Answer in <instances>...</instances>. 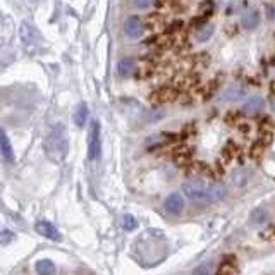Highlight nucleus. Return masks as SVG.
<instances>
[{
    "label": "nucleus",
    "instance_id": "nucleus-1",
    "mask_svg": "<svg viewBox=\"0 0 275 275\" xmlns=\"http://www.w3.org/2000/svg\"><path fill=\"white\" fill-rule=\"evenodd\" d=\"M183 193L194 203H215L224 200L225 189L220 183H205L201 179H191L183 184Z\"/></svg>",
    "mask_w": 275,
    "mask_h": 275
},
{
    "label": "nucleus",
    "instance_id": "nucleus-2",
    "mask_svg": "<svg viewBox=\"0 0 275 275\" xmlns=\"http://www.w3.org/2000/svg\"><path fill=\"white\" fill-rule=\"evenodd\" d=\"M69 152V138H67V129L64 124H55L50 129V133L47 134L45 139V153L52 162H64V158L67 156Z\"/></svg>",
    "mask_w": 275,
    "mask_h": 275
},
{
    "label": "nucleus",
    "instance_id": "nucleus-3",
    "mask_svg": "<svg viewBox=\"0 0 275 275\" xmlns=\"http://www.w3.org/2000/svg\"><path fill=\"white\" fill-rule=\"evenodd\" d=\"M102 155V133H100V122L93 121L92 129L88 136V158L98 160Z\"/></svg>",
    "mask_w": 275,
    "mask_h": 275
},
{
    "label": "nucleus",
    "instance_id": "nucleus-4",
    "mask_svg": "<svg viewBox=\"0 0 275 275\" xmlns=\"http://www.w3.org/2000/svg\"><path fill=\"white\" fill-rule=\"evenodd\" d=\"M124 33L129 38H133V40L141 38L143 33H145V24H143V21L138 16H131L124 23Z\"/></svg>",
    "mask_w": 275,
    "mask_h": 275
},
{
    "label": "nucleus",
    "instance_id": "nucleus-5",
    "mask_svg": "<svg viewBox=\"0 0 275 275\" xmlns=\"http://www.w3.org/2000/svg\"><path fill=\"white\" fill-rule=\"evenodd\" d=\"M34 229H36L38 234L43 236V238L52 239V241H61V232H59V229L55 227L52 222H47V220L36 222V224H34Z\"/></svg>",
    "mask_w": 275,
    "mask_h": 275
},
{
    "label": "nucleus",
    "instance_id": "nucleus-6",
    "mask_svg": "<svg viewBox=\"0 0 275 275\" xmlns=\"http://www.w3.org/2000/svg\"><path fill=\"white\" fill-rule=\"evenodd\" d=\"M177 98V90L170 88V86H163V88L156 90L152 95V100L155 103H167V102H174Z\"/></svg>",
    "mask_w": 275,
    "mask_h": 275
},
{
    "label": "nucleus",
    "instance_id": "nucleus-7",
    "mask_svg": "<svg viewBox=\"0 0 275 275\" xmlns=\"http://www.w3.org/2000/svg\"><path fill=\"white\" fill-rule=\"evenodd\" d=\"M165 210H169L170 214H181L184 210V198L177 193H172L167 196L165 200Z\"/></svg>",
    "mask_w": 275,
    "mask_h": 275
},
{
    "label": "nucleus",
    "instance_id": "nucleus-8",
    "mask_svg": "<svg viewBox=\"0 0 275 275\" xmlns=\"http://www.w3.org/2000/svg\"><path fill=\"white\" fill-rule=\"evenodd\" d=\"M0 153H2V156L7 160V162H12L14 160L12 145H10V139L5 134V131L3 129H0Z\"/></svg>",
    "mask_w": 275,
    "mask_h": 275
},
{
    "label": "nucleus",
    "instance_id": "nucleus-9",
    "mask_svg": "<svg viewBox=\"0 0 275 275\" xmlns=\"http://www.w3.org/2000/svg\"><path fill=\"white\" fill-rule=\"evenodd\" d=\"M244 96V88L239 85H232L222 93V102H238Z\"/></svg>",
    "mask_w": 275,
    "mask_h": 275
},
{
    "label": "nucleus",
    "instance_id": "nucleus-10",
    "mask_svg": "<svg viewBox=\"0 0 275 275\" xmlns=\"http://www.w3.org/2000/svg\"><path fill=\"white\" fill-rule=\"evenodd\" d=\"M134 61L131 57H124L119 61V64H117V72H119V76H122V78H127V76H131L134 72Z\"/></svg>",
    "mask_w": 275,
    "mask_h": 275
},
{
    "label": "nucleus",
    "instance_id": "nucleus-11",
    "mask_svg": "<svg viewBox=\"0 0 275 275\" xmlns=\"http://www.w3.org/2000/svg\"><path fill=\"white\" fill-rule=\"evenodd\" d=\"M19 33H21V40L24 41V43H34L36 41V31H34V28L31 26L30 23H23L21 24V30H19Z\"/></svg>",
    "mask_w": 275,
    "mask_h": 275
},
{
    "label": "nucleus",
    "instance_id": "nucleus-12",
    "mask_svg": "<svg viewBox=\"0 0 275 275\" xmlns=\"http://www.w3.org/2000/svg\"><path fill=\"white\" fill-rule=\"evenodd\" d=\"M263 107H265V102H263L262 96H251V98L244 103V112L246 114H258Z\"/></svg>",
    "mask_w": 275,
    "mask_h": 275
},
{
    "label": "nucleus",
    "instance_id": "nucleus-13",
    "mask_svg": "<svg viewBox=\"0 0 275 275\" xmlns=\"http://www.w3.org/2000/svg\"><path fill=\"white\" fill-rule=\"evenodd\" d=\"M258 21H260L258 12H256V10H249V12L243 14L241 24H243V28H246V30H253V28L258 26Z\"/></svg>",
    "mask_w": 275,
    "mask_h": 275
},
{
    "label": "nucleus",
    "instance_id": "nucleus-14",
    "mask_svg": "<svg viewBox=\"0 0 275 275\" xmlns=\"http://www.w3.org/2000/svg\"><path fill=\"white\" fill-rule=\"evenodd\" d=\"M34 270H36L38 275H54L55 265L50 260H40V262H36V265H34Z\"/></svg>",
    "mask_w": 275,
    "mask_h": 275
},
{
    "label": "nucleus",
    "instance_id": "nucleus-15",
    "mask_svg": "<svg viewBox=\"0 0 275 275\" xmlns=\"http://www.w3.org/2000/svg\"><path fill=\"white\" fill-rule=\"evenodd\" d=\"M174 160H176L177 165H187L191 162V152L186 146H181L174 152Z\"/></svg>",
    "mask_w": 275,
    "mask_h": 275
},
{
    "label": "nucleus",
    "instance_id": "nucleus-16",
    "mask_svg": "<svg viewBox=\"0 0 275 275\" xmlns=\"http://www.w3.org/2000/svg\"><path fill=\"white\" fill-rule=\"evenodd\" d=\"M86 119H88V107L86 103H79L74 112V122L78 124V127H83L86 124Z\"/></svg>",
    "mask_w": 275,
    "mask_h": 275
},
{
    "label": "nucleus",
    "instance_id": "nucleus-17",
    "mask_svg": "<svg viewBox=\"0 0 275 275\" xmlns=\"http://www.w3.org/2000/svg\"><path fill=\"white\" fill-rule=\"evenodd\" d=\"M217 275H236V258L234 256L225 258V262L220 265Z\"/></svg>",
    "mask_w": 275,
    "mask_h": 275
},
{
    "label": "nucleus",
    "instance_id": "nucleus-18",
    "mask_svg": "<svg viewBox=\"0 0 275 275\" xmlns=\"http://www.w3.org/2000/svg\"><path fill=\"white\" fill-rule=\"evenodd\" d=\"M249 177H251V172H249L248 169H238L232 174V183H234L236 186H244Z\"/></svg>",
    "mask_w": 275,
    "mask_h": 275
},
{
    "label": "nucleus",
    "instance_id": "nucleus-19",
    "mask_svg": "<svg viewBox=\"0 0 275 275\" xmlns=\"http://www.w3.org/2000/svg\"><path fill=\"white\" fill-rule=\"evenodd\" d=\"M212 34H214V26H210V24H205V26H201L200 30H198L196 40L200 41V43H205V41L210 40Z\"/></svg>",
    "mask_w": 275,
    "mask_h": 275
},
{
    "label": "nucleus",
    "instance_id": "nucleus-20",
    "mask_svg": "<svg viewBox=\"0 0 275 275\" xmlns=\"http://www.w3.org/2000/svg\"><path fill=\"white\" fill-rule=\"evenodd\" d=\"M121 227L124 231H134L138 227V220L133 217V215H122L121 217Z\"/></svg>",
    "mask_w": 275,
    "mask_h": 275
},
{
    "label": "nucleus",
    "instance_id": "nucleus-21",
    "mask_svg": "<svg viewBox=\"0 0 275 275\" xmlns=\"http://www.w3.org/2000/svg\"><path fill=\"white\" fill-rule=\"evenodd\" d=\"M234 155H236V145L232 141H229L227 145H225V148L222 150V158H224L225 163H229L234 158Z\"/></svg>",
    "mask_w": 275,
    "mask_h": 275
},
{
    "label": "nucleus",
    "instance_id": "nucleus-22",
    "mask_svg": "<svg viewBox=\"0 0 275 275\" xmlns=\"http://www.w3.org/2000/svg\"><path fill=\"white\" fill-rule=\"evenodd\" d=\"M191 169H193V172L200 174V176H212L210 167H208L205 162H194L193 165H191Z\"/></svg>",
    "mask_w": 275,
    "mask_h": 275
},
{
    "label": "nucleus",
    "instance_id": "nucleus-23",
    "mask_svg": "<svg viewBox=\"0 0 275 275\" xmlns=\"http://www.w3.org/2000/svg\"><path fill=\"white\" fill-rule=\"evenodd\" d=\"M212 270H214L212 263H205V265L198 267V269L193 272V275H212Z\"/></svg>",
    "mask_w": 275,
    "mask_h": 275
},
{
    "label": "nucleus",
    "instance_id": "nucleus-24",
    "mask_svg": "<svg viewBox=\"0 0 275 275\" xmlns=\"http://www.w3.org/2000/svg\"><path fill=\"white\" fill-rule=\"evenodd\" d=\"M251 220H253V225L260 224V222H265L267 220V214L263 210H256L255 214H253Z\"/></svg>",
    "mask_w": 275,
    "mask_h": 275
},
{
    "label": "nucleus",
    "instance_id": "nucleus-25",
    "mask_svg": "<svg viewBox=\"0 0 275 275\" xmlns=\"http://www.w3.org/2000/svg\"><path fill=\"white\" fill-rule=\"evenodd\" d=\"M272 139H274V136L270 131H263V133L260 134V143H262L263 146H269L270 143H272Z\"/></svg>",
    "mask_w": 275,
    "mask_h": 275
},
{
    "label": "nucleus",
    "instance_id": "nucleus-26",
    "mask_svg": "<svg viewBox=\"0 0 275 275\" xmlns=\"http://www.w3.org/2000/svg\"><path fill=\"white\" fill-rule=\"evenodd\" d=\"M263 148H265V146H263L260 141L255 143V145H253V148H251V156H253V158H260V155L263 153Z\"/></svg>",
    "mask_w": 275,
    "mask_h": 275
},
{
    "label": "nucleus",
    "instance_id": "nucleus-27",
    "mask_svg": "<svg viewBox=\"0 0 275 275\" xmlns=\"http://www.w3.org/2000/svg\"><path fill=\"white\" fill-rule=\"evenodd\" d=\"M212 9H214V3L207 2V3H203V5H201L200 14H203V17H208V16H210V12H212Z\"/></svg>",
    "mask_w": 275,
    "mask_h": 275
},
{
    "label": "nucleus",
    "instance_id": "nucleus-28",
    "mask_svg": "<svg viewBox=\"0 0 275 275\" xmlns=\"http://www.w3.org/2000/svg\"><path fill=\"white\" fill-rule=\"evenodd\" d=\"M12 239H14V232L3 231L2 234H0V241H2V244H7V243H10Z\"/></svg>",
    "mask_w": 275,
    "mask_h": 275
},
{
    "label": "nucleus",
    "instance_id": "nucleus-29",
    "mask_svg": "<svg viewBox=\"0 0 275 275\" xmlns=\"http://www.w3.org/2000/svg\"><path fill=\"white\" fill-rule=\"evenodd\" d=\"M134 7H138V9H146V7H150L153 3V0H133Z\"/></svg>",
    "mask_w": 275,
    "mask_h": 275
},
{
    "label": "nucleus",
    "instance_id": "nucleus-30",
    "mask_svg": "<svg viewBox=\"0 0 275 275\" xmlns=\"http://www.w3.org/2000/svg\"><path fill=\"white\" fill-rule=\"evenodd\" d=\"M260 238H263V239H272V238H275V225L269 227L267 231H263L262 234H260Z\"/></svg>",
    "mask_w": 275,
    "mask_h": 275
},
{
    "label": "nucleus",
    "instance_id": "nucleus-31",
    "mask_svg": "<svg viewBox=\"0 0 275 275\" xmlns=\"http://www.w3.org/2000/svg\"><path fill=\"white\" fill-rule=\"evenodd\" d=\"M215 90H217V81H212L210 85H208V88L205 90V98H210V96L214 95Z\"/></svg>",
    "mask_w": 275,
    "mask_h": 275
},
{
    "label": "nucleus",
    "instance_id": "nucleus-32",
    "mask_svg": "<svg viewBox=\"0 0 275 275\" xmlns=\"http://www.w3.org/2000/svg\"><path fill=\"white\" fill-rule=\"evenodd\" d=\"M241 119V114L239 112H229V116H227V122H238V121Z\"/></svg>",
    "mask_w": 275,
    "mask_h": 275
},
{
    "label": "nucleus",
    "instance_id": "nucleus-33",
    "mask_svg": "<svg viewBox=\"0 0 275 275\" xmlns=\"http://www.w3.org/2000/svg\"><path fill=\"white\" fill-rule=\"evenodd\" d=\"M215 174H220V176L224 174V167H222L220 163H217V165H215Z\"/></svg>",
    "mask_w": 275,
    "mask_h": 275
},
{
    "label": "nucleus",
    "instance_id": "nucleus-34",
    "mask_svg": "<svg viewBox=\"0 0 275 275\" xmlns=\"http://www.w3.org/2000/svg\"><path fill=\"white\" fill-rule=\"evenodd\" d=\"M156 5L158 7H163V5H167V3H169V0H156Z\"/></svg>",
    "mask_w": 275,
    "mask_h": 275
},
{
    "label": "nucleus",
    "instance_id": "nucleus-35",
    "mask_svg": "<svg viewBox=\"0 0 275 275\" xmlns=\"http://www.w3.org/2000/svg\"><path fill=\"white\" fill-rule=\"evenodd\" d=\"M241 133H243V134L249 133V126H246V124H243V126H241Z\"/></svg>",
    "mask_w": 275,
    "mask_h": 275
},
{
    "label": "nucleus",
    "instance_id": "nucleus-36",
    "mask_svg": "<svg viewBox=\"0 0 275 275\" xmlns=\"http://www.w3.org/2000/svg\"><path fill=\"white\" fill-rule=\"evenodd\" d=\"M270 92H272V93H275V81L272 83V88H270Z\"/></svg>",
    "mask_w": 275,
    "mask_h": 275
},
{
    "label": "nucleus",
    "instance_id": "nucleus-37",
    "mask_svg": "<svg viewBox=\"0 0 275 275\" xmlns=\"http://www.w3.org/2000/svg\"><path fill=\"white\" fill-rule=\"evenodd\" d=\"M274 110H275V100H274Z\"/></svg>",
    "mask_w": 275,
    "mask_h": 275
}]
</instances>
